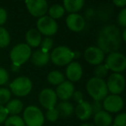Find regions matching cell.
I'll return each mask as SVG.
<instances>
[{
    "label": "cell",
    "mask_w": 126,
    "mask_h": 126,
    "mask_svg": "<svg viewBox=\"0 0 126 126\" xmlns=\"http://www.w3.org/2000/svg\"><path fill=\"white\" fill-rule=\"evenodd\" d=\"M122 37L119 29L113 24L104 26L100 30L97 39V47L105 54L117 52L121 47Z\"/></svg>",
    "instance_id": "obj_1"
},
{
    "label": "cell",
    "mask_w": 126,
    "mask_h": 126,
    "mask_svg": "<svg viewBox=\"0 0 126 126\" xmlns=\"http://www.w3.org/2000/svg\"><path fill=\"white\" fill-rule=\"evenodd\" d=\"M86 91L94 101H101L108 95L106 83L104 79L93 77L86 83Z\"/></svg>",
    "instance_id": "obj_2"
},
{
    "label": "cell",
    "mask_w": 126,
    "mask_h": 126,
    "mask_svg": "<svg viewBox=\"0 0 126 126\" xmlns=\"http://www.w3.org/2000/svg\"><path fill=\"white\" fill-rule=\"evenodd\" d=\"M49 54H50V60L53 64L59 67L68 65L74 59V52L66 46L56 47Z\"/></svg>",
    "instance_id": "obj_3"
},
{
    "label": "cell",
    "mask_w": 126,
    "mask_h": 126,
    "mask_svg": "<svg viewBox=\"0 0 126 126\" xmlns=\"http://www.w3.org/2000/svg\"><path fill=\"white\" fill-rule=\"evenodd\" d=\"M31 54V48L26 43H19L11 48L10 58L12 61V64L22 66L30 59Z\"/></svg>",
    "instance_id": "obj_4"
},
{
    "label": "cell",
    "mask_w": 126,
    "mask_h": 126,
    "mask_svg": "<svg viewBox=\"0 0 126 126\" xmlns=\"http://www.w3.org/2000/svg\"><path fill=\"white\" fill-rule=\"evenodd\" d=\"M23 120L26 126H42L45 117L38 107L30 105L23 110Z\"/></svg>",
    "instance_id": "obj_5"
},
{
    "label": "cell",
    "mask_w": 126,
    "mask_h": 126,
    "mask_svg": "<svg viewBox=\"0 0 126 126\" xmlns=\"http://www.w3.org/2000/svg\"><path fill=\"white\" fill-rule=\"evenodd\" d=\"M32 81L26 76H19L10 84V91L17 97H24L32 90Z\"/></svg>",
    "instance_id": "obj_6"
},
{
    "label": "cell",
    "mask_w": 126,
    "mask_h": 126,
    "mask_svg": "<svg viewBox=\"0 0 126 126\" xmlns=\"http://www.w3.org/2000/svg\"><path fill=\"white\" fill-rule=\"evenodd\" d=\"M105 65L109 70H111L116 74H121L126 68L125 55L118 51L110 53L105 59Z\"/></svg>",
    "instance_id": "obj_7"
},
{
    "label": "cell",
    "mask_w": 126,
    "mask_h": 126,
    "mask_svg": "<svg viewBox=\"0 0 126 126\" xmlns=\"http://www.w3.org/2000/svg\"><path fill=\"white\" fill-rule=\"evenodd\" d=\"M36 28L41 35L50 37L56 34L58 30V24L55 20L52 19L48 16H44L37 20Z\"/></svg>",
    "instance_id": "obj_8"
},
{
    "label": "cell",
    "mask_w": 126,
    "mask_h": 126,
    "mask_svg": "<svg viewBox=\"0 0 126 126\" xmlns=\"http://www.w3.org/2000/svg\"><path fill=\"white\" fill-rule=\"evenodd\" d=\"M108 93L113 95H119L122 93L125 87V79L121 74H114L109 76L106 82Z\"/></svg>",
    "instance_id": "obj_9"
},
{
    "label": "cell",
    "mask_w": 126,
    "mask_h": 126,
    "mask_svg": "<svg viewBox=\"0 0 126 126\" xmlns=\"http://www.w3.org/2000/svg\"><path fill=\"white\" fill-rule=\"evenodd\" d=\"M25 4L29 12L35 17H42L48 10L47 2L45 0H27Z\"/></svg>",
    "instance_id": "obj_10"
},
{
    "label": "cell",
    "mask_w": 126,
    "mask_h": 126,
    "mask_svg": "<svg viewBox=\"0 0 126 126\" xmlns=\"http://www.w3.org/2000/svg\"><path fill=\"white\" fill-rule=\"evenodd\" d=\"M102 106L108 113H116L124 108V99L119 95H107L104 98Z\"/></svg>",
    "instance_id": "obj_11"
},
{
    "label": "cell",
    "mask_w": 126,
    "mask_h": 126,
    "mask_svg": "<svg viewBox=\"0 0 126 126\" xmlns=\"http://www.w3.org/2000/svg\"><path fill=\"white\" fill-rule=\"evenodd\" d=\"M38 100L42 107L47 110L54 108L57 105V96L55 92L51 88H45L39 93Z\"/></svg>",
    "instance_id": "obj_12"
},
{
    "label": "cell",
    "mask_w": 126,
    "mask_h": 126,
    "mask_svg": "<svg viewBox=\"0 0 126 126\" xmlns=\"http://www.w3.org/2000/svg\"><path fill=\"white\" fill-rule=\"evenodd\" d=\"M84 58L89 64L98 66L105 60V53L97 46H90L85 50Z\"/></svg>",
    "instance_id": "obj_13"
},
{
    "label": "cell",
    "mask_w": 126,
    "mask_h": 126,
    "mask_svg": "<svg viewBox=\"0 0 126 126\" xmlns=\"http://www.w3.org/2000/svg\"><path fill=\"white\" fill-rule=\"evenodd\" d=\"M66 23L67 28L74 32H80L85 29L86 20L84 16L78 13L69 14L66 18Z\"/></svg>",
    "instance_id": "obj_14"
},
{
    "label": "cell",
    "mask_w": 126,
    "mask_h": 126,
    "mask_svg": "<svg viewBox=\"0 0 126 126\" xmlns=\"http://www.w3.org/2000/svg\"><path fill=\"white\" fill-rule=\"evenodd\" d=\"M74 91L75 90H74V84L68 80H65L59 86H57V88L54 92L56 93L57 98H60L62 101H67L72 98Z\"/></svg>",
    "instance_id": "obj_15"
},
{
    "label": "cell",
    "mask_w": 126,
    "mask_h": 126,
    "mask_svg": "<svg viewBox=\"0 0 126 126\" xmlns=\"http://www.w3.org/2000/svg\"><path fill=\"white\" fill-rule=\"evenodd\" d=\"M83 69L81 65L77 61H72L67 65L66 69V76L70 82H76L82 77Z\"/></svg>",
    "instance_id": "obj_16"
},
{
    "label": "cell",
    "mask_w": 126,
    "mask_h": 126,
    "mask_svg": "<svg viewBox=\"0 0 126 126\" xmlns=\"http://www.w3.org/2000/svg\"><path fill=\"white\" fill-rule=\"evenodd\" d=\"M49 60H50L49 52H46L41 48L36 49L35 52L32 53L30 56L31 63L35 67H43L47 65L49 62Z\"/></svg>",
    "instance_id": "obj_17"
},
{
    "label": "cell",
    "mask_w": 126,
    "mask_h": 126,
    "mask_svg": "<svg viewBox=\"0 0 126 126\" xmlns=\"http://www.w3.org/2000/svg\"><path fill=\"white\" fill-rule=\"evenodd\" d=\"M74 112H75L76 116L80 120H87L91 117L93 115V110H92L91 103L88 101H82L77 105V106L74 109Z\"/></svg>",
    "instance_id": "obj_18"
},
{
    "label": "cell",
    "mask_w": 126,
    "mask_h": 126,
    "mask_svg": "<svg viewBox=\"0 0 126 126\" xmlns=\"http://www.w3.org/2000/svg\"><path fill=\"white\" fill-rule=\"evenodd\" d=\"M25 40H26L27 45L31 47H37L40 46L42 42V35L36 29H30L28 30L25 35Z\"/></svg>",
    "instance_id": "obj_19"
},
{
    "label": "cell",
    "mask_w": 126,
    "mask_h": 126,
    "mask_svg": "<svg viewBox=\"0 0 126 126\" xmlns=\"http://www.w3.org/2000/svg\"><path fill=\"white\" fill-rule=\"evenodd\" d=\"M93 120L95 126H110L112 124L111 115L103 110L94 114Z\"/></svg>",
    "instance_id": "obj_20"
},
{
    "label": "cell",
    "mask_w": 126,
    "mask_h": 126,
    "mask_svg": "<svg viewBox=\"0 0 126 126\" xmlns=\"http://www.w3.org/2000/svg\"><path fill=\"white\" fill-rule=\"evenodd\" d=\"M85 2L83 0H65L63 1V8L70 14L77 13L83 8Z\"/></svg>",
    "instance_id": "obj_21"
},
{
    "label": "cell",
    "mask_w": 126,
    "mask_h": 126,
    "mask_svg": "<svg viewBox=\"0 0 126 126\" xmlns=\"http://www.w3.org/2000/svg\"><path fill=\"white\" fill-rule=\"evenodd\" d=\"M55 109L59 113V117H68L74 112V105L67 101H62L55 105Z\"/></svg>",
    "instance_id": "obj_22"
},
{
    "label": "cell",
    "mask_w": 126,
    "mask_h": 126,
    "mask_svg": "<svg viewBox=\"0 0 126 126\" xmlns=\"http://www.w3.org/2000/svg\"><path fill=\"white\" fill-rule=\"evenodd\" d=\"M4 107L7 110L8 115L11 114V116H17V114H19L23 110V104L20 99L15 98V99L10 100Z\"/></svg>",
    "instance_id": "obj_23"
},
{
    "label": "cell",
    "mask_w": 126,
    "mask_h": 126,
    "mask_svg": "<svg viewBox=\"0 0 126 126\" xmlns=\"http://www.w3.org/2000/svg\"><path fill=\"white\" fill-rule=\"evenodd\" d=\"M113 13V9L110 4H102L98 8L96 11V16L101 22H107Z\"/></svg>",
    "instance_id": "obj_24"
},
{
    "label": "cell",
    "mask_w": 126,
    "mask_h": 126,
    "mask_svg": "<svg viewBox=\"0 0 126 126\" xmlns=\"http://www.w3.org/2000/svg\"><path fill=\"white\" fill-rule=\"evenodd\" d=\"M47 82L53 86H59L62 82L65 81V76L61 72L57 70L51 71L47 76Z\"/></svg>",
    "instance_id": "obj_25"
},
{
    "label": "cell",
    "mask_w": 126,
    "mask_h": 126,
    "mask_svg": "<svg viewBox=\"0 0 126 126\" xmlns=\"http://www.w3.org/2000/svg\"><path fill=\"white\" fill-rule=\"evenodd\" d=\"M47 11H48L49 14L48 16L54 20L62 17L64 16V14H65V10L61 4H53V5H51L49 7Z\"/></svg>",
    "instance_id": "obj_26"
},
{
    "label": "cell",
    "mask_w": 126,
    "mask_h": 126,
    "mask_svg": "<svg viewBox=\"0 0 126 126\" xmlns=\"http://www.w3.org/2000/svg\"><path fill=\"white\" fill-rule=\"evenodd\" d=\"M11 43V35L6 29L0 27V48H4Z\"/></svg>",
    "instance_id": "obj_27"
},
{
    "label": "cell",
    "mask_w": 126,
    "mask_h": 126,
    "mask_svg": "<svg viewBox=\"0 0 126 126\" xmlns=\"http://www.w3.org/2000/svg\"><path fill=\"white\" fill-rule=\"evenodd\" d=\"M5 126H26L23 118L19 116H11L4 122Z\"/></svg>",
    "instance_id": "obj_28"
},
{
    "label": "cell",
    "mask_w": 126,
    "mask_h": 126,
    "mask_svg": "<svg viewBox=\"0 0 126 126\" xmlns=\"http://www.w3.org/2000/svg\"><path fill=\"white\" fill-rule=\"evenodd\" d=\"M108 67H106L105 64H99L94 68V74L95 77L98 78V79H104V78L108 74Z\"/></svg>",
    "instance_id": "obj_29"
},
{
    "label": "cell",
    "mask_w": 126,
    "mask_h": 126,
    "mask_svg": "<svg viewBox=\"0 0 126 126\" xmlns=\"http://www.w3.org/2000/svg\"><path fill=\"white\" fill-rule=\"evenodd\" d=\"M11 93L7 88H0V105H6L11 100Z\"/></svg>",
    "instance_id": "obj_30"
},
{
    "label": "cell",
    "mask_w": 126,
    "mask_h": 126,
    "mask_svg": "<svg viewBox=\"0 0 126 126\" xmlns=\"http://www.w3.org/2000/svg\"><path fill=\"white\" fill-rule=\"evenodd\" d=\"M41 49L46 51V52H49L51 49L53 48L54 46V41L50 37H45L43 40H42L41 42Z\"/></svg>",
    "instance_id": "obj_31"
},
{
    "label": "cell",
    "mask_w": 126,
    "mask_h": 126,
    "mask_svg": "<svg viewBox=\"0 0 126 126\" xmlns=\"http://www.w3.org/2000/svg\"><path fill=\"white\" fill-rule=\"evenodd\" d=\"M46 118H47V121L49 122H55L57 121V119L59 118V113H58L57 110L54 108L49 109V110H47V112H46Z\"/></svg>",
    "instance_id": "obj_32"
},
{
    "label": "cell",
    "mask_w": 126,
    "mask_h": 126,
    "mask_svg": "<svg viewBox=\"0 0 126 126\" xmlns=\"http://www.w3.org/2000/svg\"><path fill=\"white\" fill-rule=\"evenodd\" d=\"M112 126H126V114L120 113L113 120Z\"/></svg>",
    "instance_id": "obj_33"
},
{
    "label": "cell",
    "mask_w": 126,
    "mask_h": 126,
    "mask_svg": "<svg viewBox=\"0 0 126 126\" xmlns=\"http://www.w3.org/2000/svg\"><path fill=\"white\" fill-rule=\"evenodd\" d=\"M117 23L120 25L122 28L126 27V9L123 8L122 11L119 12L117 16Z\"/></svg>",
    "instance_id": "obj_34"
},
{
    "label": "cell",
    "mask_w": 126,
    "mask_h": 126,
    "mask_svg": "<svg viewBox=\"0 0 126 126\" xmlns=\"http://www.w3.org/2000/svg\"><path fill=\"white\" fill-rule=\"evenodd\" d=\"M9 80V74L4 67H0V86L6 84Z\"/></svg>",
    "instance_id": "obj_35"
},
{
    "label": "cell",
    "mask_w": 126,
    "mask_h": 126,
    "mask_svg": "<svg viewBox=\"0 0 126 126\" xmlns=\"http://www.w3.org/2000/svg\"><path fill=\"white\" fill-rule=\"evenodd\" d=\"M72 98L78 104L84 101V95L81 91H74L72 95Z\"/></svg>",
    "instance_id": "obj_36"
},
{
    "label": "cell",
    "mask_w": 126,
    "mask_h": 126,
    "mask_svg": "<svg viewBox=\"0 0 126 126\" xmlns=\"http://www.w3.org/2000/svg\"><path fill=\"white\" fill-rule=\"evenodd\" d=\"M91 106H92V110H93V114L98 113V111L102 110V109H103L102 103L99 101H93L91 104Z\"/></svg>",
    "instance_id": "obj_37"
},
{
    "label": "cell",
    "mask_w": 126,
    "mask_h": 126,
    "mask_svg": "<svg viewBox=\"0 0 126 126\" xmlns=\"http://www.w3.org/2000/svg\"><path fill=\"white\" fill-rule=\"evenodd\" d=\"M8 18V14L5 9L0 7V27L6 23Z\"/></svg>",
    "instance_id": "obj_38"
},
{
    "label": "cell",
    "mask_w": 126,
    "mask_h": 126,
    "mask_svg": "<svg viewBox=\"0 0 126 126\" xmlns=\"http://www.w3.org/2000/svg\"><path fill=\"white\" fill-rule=\"evenodd\" d=\"M96 16V11H94V9L93 8H88V9L86 10L85 11V20H91L93 18H94Z\"/></svg>",
    "instance_id": "obj_39"
},
{
    "label": "cell",
    "mask_w": 126,
    "mask_h": 126,
    "mask_svg": "<svg viewBox=\"0 0 126 126\" xmlns=\"http://www.w3.org/2000/svg\"><path fill=\"white\" fill-rule=\"evenodd\" d=\"M8 117V112L4 105H0V124L5 122Z\"/></svg>",
    "instance_id": "obj_40"
},
{
    "label": "cell",
    "mask_w": 126,
    "mask_h": 126,
    "mask_svg": "<svg viewBox=\"0 0 126 126\" xmlns=\"http://www.w3.org/2000/svg\"><path fill=\"white\" fill-rule=\"evenodd\" d=\"M113 4L117 7H123L126 5V0H115L113 1Z\"/></svg>",
    "instance_id": "obj_41"
},
{
    "label": "cell",
    "mask_w": 126,
    "mask_h": 126,
    "mask_svg": "<svg viewBox=\"0 0 126 126\" xmlns=\"http://www.w3.org/2000/svg\"><path fill=\"white\" fill-rule=\"evenodd\" d=\"M20 69V66H17V65H15V64H12L11 65V70L13 72H18Z\"/></svg>",
    "instance_id": "obj_42"
},
{
    "label": "cell",
    "mask_w": 126,
    "mask_h": 126,
    "mask_svg": "<svg viewBox=\"0 0 126 126\" xmlns=\"http://www.w3.org/2000/svg\"><path fill=\"white\" fill-rule=\"evenodd\" d=\"M121 37H122V40L124 42H126V30L124 29V31H123L122 35H121Z\"/></svg>",
    "instance_id": "obj_43"
},
{
    "label": "cell",
    "mask_w": 126,
    "mask_h": 126,
    "mask_svg": "<svg viewBox=\"0 0 126 126\" xmlns=\"http://www.w3.org/2000/svg\"><path fill=\"white\" fill-rule=\"evenodd\" d=\"M79 126H95V125L91 124H81V125H79Z\"/></svg>",
    "instance_id": "obj_44"
}]
</instances>
